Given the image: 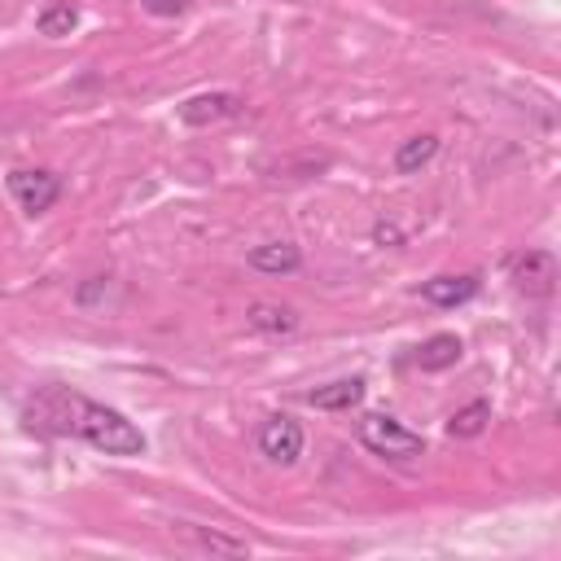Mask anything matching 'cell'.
I'll return each mask as SVG.
<instances>
[{
  "instance_id": "6da1fadb",
  "label": "cell",
  "mask_w": 561,
  "mask_h": 561,
  "mask_svg": "<svg viewBox=\"0 0 561 561\" xmlns=\"http://www.w3.org/2000/svg\"><path fill=\"white\" fill-rule=\"evenodd\" d=\"M23 426L32 435H49V439H84L106 456H141L145 452V435L119 413L106 408L71 387H40L27 404H23Z\"/></svg>"
},
{
  "instance_id": "7a4b0ae2",
  "label": "cell",
  "mask_w": 561,
  "mask_h": 561,
  "mask_svg": "<svg viewBox=\"0 0 561 561\" xmlns=\"http://www.w3.org/2000/svg\"><path fill=\"white\" fill-rule=\"evenodd\" d=\"M359 443H364L368 452L387 456V461H417V456L426 452V439L413 435L404 422H395V417H387V413H368V417L359 422Z\"/></svg>"
},
{
  "instance_id": "3957f363",
  "label": "cell",
  "mask_w": 561,
  "mask_h": 561,
  "mask_svg": "<svg viewBox=\"0 0 561 561\" xmlns=\"http://www.w3.org/2000/svg\"><path fill=\"white\" fill-rule=\"evenodd\" d=\"M10 194H14V203L27 211V216H45L58 198H62V180L53 175V171H32V167H19V171H10Z\"/></svg>"
},
{
  "instance_id": "277c9868",
  "label": "cell",
  "mask_w": 561,
  "mask_h": 561,
  "mask_svg": "<svg viewBox=\"0 0 561 561\" xmlns=\"http://www.w3.org/2000/svg\"><path fill=\"white\" fill-rule=\"evenodd\" d=\"M237 114H246V97H237V93H203V97H190L180 106L184 127H216V123H229Z\"/></svg>"
},
{
  "instance_id": "5b68a950",
  "label": "cell",
  "mask_w": 561,
  "mask_h": 561,
  "mask_svg": "<svg viewBox=\"0 0 561 561\" xmlns=\"http://www.w3.org/2000/svg\"><path fill=\"white\" fill-rule=\"evenodd\" d=\"M259 452H264L272 465H294V461L303 456V426H298L294 417H285V413L268 417V422L259 426Z\"/></svg>"
},
{
  "instance_id": "8992f818",
  "label": "cell",
  "mask_w": 561,
  "mask_h": 561,
  "mask_svg": "<svg viewBox=\"0 0 561 561\" xmlns=\"http://www.w3.org/2000/svg\"><path fill=\"white\" fill-rule=\"evenodd\" d=\"M513 285L517 294L526 298H548L557 290V259L548 251H526L517 264H513Z\"/></svg>"
},
{
  "instance_id": "52a82bcc",
  "label": "cell",
  "mask_w": 561,
  "mask_h": 561,
  "mask_svg": "<svg viewBox=\"0 0 561 561\" xmlns=\"http://www.w3.org/2000/svg\"><path fill=\"white\" fill-rule=\"evenodd\" d=\"M246 259H251V268H255V272H268V277H290V272H298V268H303V251H298V246H290V242L255 246Z\"/></svg>"
},
{
  "instance_id": "ba28073f",
  "label": "cell",
  "mask_w": 561,
  "mask_h": 561,
  "mask_svg": "<svg viewBox=\"0 0 561 561\" xmlns=\"http://www.w3.org/2000/svg\"><path fill=\"white\" fill-rule=\"evenodd\" d=\"M474 294H478V277L474 272H465V277H435V281L422 285V298L435 303V307H461Z\"/></svg>"
},
{
  "instance_id": "9c48e42d",
  "label": "cell",
  "mask_w": 561,
  "mask_h": 561,
  "mask_svg": "<svg viewBox=\"0 0 561 561\" xmlns=\"http://www.w3.org/2000/svg\"><path fill=\"white\" fill-rule=\"evenodd\" d=\"M461 355H465V342H461L456 333H435V338H426V342L417 346V368H422V373H443V368H452Z\"/></svg>"
},
{
  "instance_id": "30bf717a",
  "label": "cell",
  "mask_w": 561,
  "mask_h": 561,
  "mask_svg": "<svg viewBox=\"0 0 561 561\" xmlns=\"http://www.w3.org/2000/svg\"><path fill=\"white\" fill-rule=\"evenodd\" d=\"M359 400H364V378H338V382L316 387V391L307 395V404H312V408H325V413H346V408H355Z\"/></svg>"
},
{
  "instance_id": "8fae6325",
  "label": "cell",
  "mask_w": 561,
  "mask_h": 561,
  "mask_svg": "<svg viewBox=\"0 0 561 561\" xmlns=\"http://www.w3.org/2000/svg\"><path fill=\"white\" fill-rule=\"evenodd\" d=\"M435 154H439V136H435V132L408 136V141L395 149V171H400V175H413V171H422Z\"/></svg>"
},
{
  "instance_id": "7c38bea8",
  "label": "cell",
  "mask_w": 561,
  "mask_h": 561,
  "mask_svg": "<svg viewBox=\"0 0 561 561\" xmlns=\"http://www.w3.org/2000/svg\"><path fill=\"white\" fill-rule=\"evenodd\" d=\"M36 27H40V36L62 40V36H71L80 27V10L71 5V0H49V5L40 10V19H36Z\"/></svg>"
},
{
  "instance_id": "4fadbf2b",
  "label": "cell",
  "mask_w": 561,
  "mask_h": 561,
  "mask_svg": "<svg viewBox=\"0 0 561 561\" xmlns=\"http://www.w3.org/2000/svg\"><path fill=\"white\" fill-rule=\"evenodd\" d=\"M246 320H251V329L272 333V338H281V333H294V329H298V316H294L290 307H277V303H255Z\"/></svg>"
},
{
  "instance_id": "5bb4252c",
  "label": "cell",
  "mask_w": 561,
  "mask_h": 561,
  "mask_svg": "<svg viewBox=\"0 0 561 561\" xmlns=\"http://www.w3.org/2000/svg\"><path fill=\"white\" fill-rule=\"evenodd\" d=\"M487 422H491V404H487V400H474V404H465L461 413H452L448 435H452V439H478V435L487 430Z\"/></svg>"
},
{
  "instance_id": "9a60e30c",
  "label": "cell",
  "mask_w": 561,
  "mask_h": 561,
  "mask_svg": "<svg viewBox=\"0 0 561 561\" xmlns=\"http://www.w3.org/2000/svg\"><path fill=\"white\" fill-rule=\"evenodd\" d=\"M194 535H198V544H203V548H211V552H233V557L251 552V544H246V539H229V535H220V530H198V526H194Z\"/></svg>"
},
{
  "instance_id": "2e32d148",
  "label": "cell",
  "mask_w": 561,
  "mask_h": 561,
  "mask_svg": "<svg viewBox=\"0 0 561 561\" xmlns=\"http://www.w3.org/2000/svg\"><path fill=\"white\" fill-rule=\"evenodd\" d=\"M184 5H190V0H145L149 14H167V19L171 14H184Z\"/></svg>"
},
{
  "instance_id": "e0dca14e",
  "label": "cell",
  "mask_w": 561,
  "mask_h": 561,
  "mask_svg": "<svg viewBox=\"0 0 561 561\" xmlns=\"http://www.w3.org/2000/svg\"><path fill=\"white\" fill-rule=\"evenodd\" d=\"M101 290H106V277H93V285H84V290H80V294H75V298H80V303H84V307H88V303H93V298H97V294H101Z\"/></svg>"
},
{
  "instance_id": "ac0fdd59",
  "label": "cell",
  "mask_w": 561,
  "mask_h": 561,
  "mask_svg": "<svg viewBox=\"0 0 561 561\" xmlns=\"http://www.w3.org/2000/svg\"><path fill=\"white\" fill-rule=\"evenodd\" d=\"M373 237H378V242H391V246H400V229H395V224H378V229H373Z\"/></svg>"
}]
</instances>
